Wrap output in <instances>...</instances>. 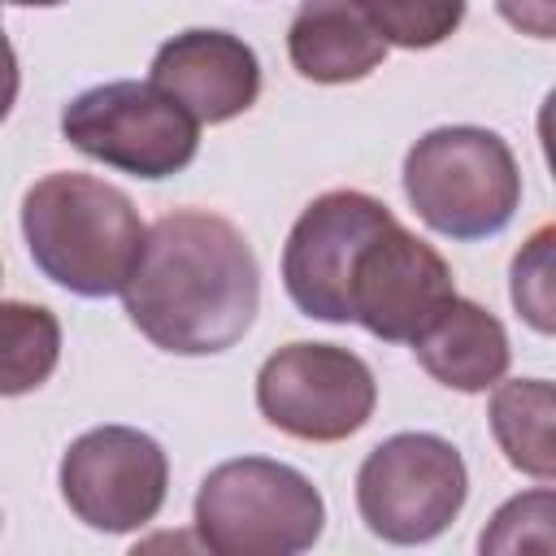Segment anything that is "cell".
Returning a JSON list of instances; mask_svg holds the SVG:
<instances>
[{"mask_svg":"<svg viewBox=\"0 0 556 556\" xmlns=\"http://www.w3.org/2000/svg\"><path fill=\"white\" fill-rule=\"evenodd\" d=\"M478 547L482 552H526V547L552 552V491L539 486L530 495L508 500L482 530Z\"/></svg>","mask_w":556,"mask_h":556,"instance_id":"cell-18","label":"cell"},{"mask_svg":"<svg viewBox=\"0 0 556 556\" xmlns=\"http://www.w3.org/2000/svg\"><path fill=\"white\" fill-rule=\"evenodd\" d=\"M287 56L308 83H356L382 65L387 43L352 0H300Z\"/></svg>","mask_w":556,"mask_h":556,"instance_id":"cell-13","label":"cell"},{"mask_svg":"<svg viewBox=\"0 0 556 556\" xmlns=\"http://www.w3.org/2000/svg\"><path fill=\"white\" fill-rule=\"evenodd\" d=\"M395 213L352 187L317 195L291 226L282 248V287L304 317L348 321V274L361 243Z\"/></svg>","mask_w":556,"mask_h":556,"instance_id":"cell-10","label":"cell"},{"mask_svg":"<svg viewBox=\"0 0 556 556\" xmlns=\"http://www.w3.org/2000/svg\"><path fill=\"white\" fill-rule=\"evenodd\" d=\"M122 304L156 348L208 356L248 334L261 304V269L230 217L174 208L143 230Z\"/></svg>","mask_w":556,"mask_h":556,"instance_id":"cell-1","label":"cell"},{"mask_svg":"<svg viewBox=\"0 0 556 556\" xmlns=\"http://www.w3.org/2000/svg\"><path fill=\"white\" fill-rule=\"evenodd\" d=\"M22 235L43 278L74 295L104 300L122 291L143 243V222L126 191L65 169L22 195Z\"/></svg>","mask_w":556,"mask_h":556,"instance_id":"cell-2","label":"cell"},{"mask_svg":"<svg viewBox=\"0 0 556 556\" xmlns=\"http://www.w3.org/2000/svg\"><path fill=\"white\" fill-rule=\"evenodd\" d=\"M408 348L434 382L465 391V395L495 387L513 356L504 321L491 308L460 300V295H452Z\"/></svg>","mask_w":556,"mask_h":556,"instance_id":"cell-12","label":"cell"},{"mask_svg":"<svg viewBox=\"0 0 556 556\" xmlns=\"http://www.w3.org/2000/svg\"><path fill=\"white\" fill-rule=\"evenodd\" d=\"M552 243H556V230H552V226H539V230L526 239V248L513 256V304H517V313H521L539 334H552V330H556Z\"/></svg>","mask_w":556,"mask_h":556,"instance_id":"cell-17","label":"cell"},{"mask_svg":"<svg viewBox=\"0 0 556 556\" xmlns=\"http://www.w3.org/2000/svg\"><path fill=\"white\" fill-rule=\"evenodd\" d=\"M152 83L195 122H230L261 96V61L230 30H182L152 56Z\"/></svg>","mask_w":556,"mask_h":556,"instance_id":"cell-11","label":"cell"},{"mask_svg":"<svg viewBox=\"0 0 556 556\" xmlns=\"http://www.w3.org/2000/svg\"><path fill=\"white\" fill-rule=\"evenodd\" d=\"M61 361V321L43 304L0 300V395H26Z\"/></svg>","mask_w":556,"mask_h":556,"instance_id":"cell-15","label":"cell"},{"mask_svg":"<svg viewBox=\"0 0 556 556\" xmlns=\"http://www.w3.org/2000/svg\"><path fill=\"white\" fill-rule=\"evenodd\" d=\"M61 135L91 161L135 178H169L195 161L200 122L156 83H100L61 109Z\"/></svg>","mask_w":556,"mask_h":556,"instance_id":"cell-5","label":"cell"},{"mask_svg":"<svg viewBox=\"0 0 556 556\" xmlns=\"http://www.w3.org/2000/svg\"><path fill=\"white\" fill-rule=\"evenodd\" d=\"M452 295L456 282L447 261L391 217L361 243L352 261L348 321L365 326L374 339L413 343Z\"/></svg>","mask_w":556,"mask_h":556,"instance_id":"cell-9","label":"cell"},{"mask_svg":"<svg viewBox=\"0 0 556 556\" xmlns=\"http://www.w3.org/2000/svg\"><path fill=\"white\" fill-rule=\"evenodd\" d=\"M9 4H35V9H52V4H65V0H9Z\"/></svg>","mask_w":556,"mask_h":556,"instance_id":"cell-21","label":"cell"},{"mask_svg":"<svg viewBox=\"0 0 556 556\" xmlns=\"http://www.w3.org/2000/svg\"><path fill=\"white\" fill-rule=\"evenodd\" d=\"M504 22L517 26L521 35L552 39L556 35V0H495Z\"/></svg>","mask_w":556,"mask_h":556,"instance_id":"cell-19","label":"cell"},{"mask_svg":"<svg viewBox=\"0 0 556 556\" xmlns=\"http://www.w3.org/2000/svg\"><path fill=\"white\" fill-rule=\"evenodd\" d=\"M321 491L269 456L222 460L195 491V530L217 556H295L321 539Z\"/></svg>","mask_w":556,"mask_h":556,"instance_id":"cell-4","label":"cell"},{"mask_svg":"<svg viewBox=\"0 0 556 556\" xmlns=\"http://www.w3.org/2000/svg\"><path fill=\"white\" fill-rule=\"evenodd\" d=\"M382 43L395 48H434L465 22V0H352Z\"/></svg>","mask_w":556,"mask_h":556,"instance_id":"cell-16","label":"cell"},{"mask_svg":"<svg viewBox=\"0 0 556 556\" xmlns=\"http://www.w3.org/2000/svg\"><path fill=\"white\" fill-rule=\"evenodd\" d=\"M169 486L165 447L135 426H96L61 456V495L70 513L104 534L148 526Z\"/></svg>","mask_w":556,"mask_h":556,"instance_id":"cell-8","label":"cell"},{"mask_svg":"<svg viewBox=\"0 0 556 556\" xmlns=\"http://www.w3.org/2000/svg\"><path fill=\"white\" fill-rule=\"evenodd\" d=\"M378 404L374 369L339 343H287L256 374L261 417L304 443L356 434Z\"/></svg>","mask_w":556,"mask_h":556,"instance_id":"cell-7","label":"cell"},{"mask_svg":"<svg viewBox=\"0 0 556 556\" xmlns=\"http://www.w3.org/2000/svg\"><path fill=\"white\" fill-rule=\"evenodd\" d=\"M404 195L447 239L500 235L521 204L513 148L482 126H439L404 156Z\"/></svg>","mask_w":556,"mask_h":556,"instance_id":"cell-3","label":"cell"},{"mask_svg":"<svg viewBox=\"0 0 556 556\" xmlns=\"http://www.w3.org/2000/svg\"><path fill=\"white\" fill-rule=\"evenodd\" d=\"M469 473L439 434H391L356 469L361 521L387 543H430L465 508Z\"/></svg>","mask_w":556,"mask_h":556,"instance_id":"cell-6","label":"cell"},{"mask_svg":"<svg viewBox=\"0 0 556 556\" xmlns=\"http://www.w3.org/2000/svg\"><path fill=\"white\" fill-rule=\"evenodd\" d=\"M552 413L556 395L547 378H513L495 382L491 395V430L500 452L508 456L513 469L552 482L556 473V447H552Z\"/></svg>","mask_w":556,"mask_h":556,"instance_id":"cell-14","label":"cell"},{"mask_svg":"<svg viewBox=\"0 0 556 556\" xmlns=\"http://www.w3.org/2000/svg\"><path fill=\"white\" fill-rule=\"evenodd\" d=\"M13 100H17V56H13V43H9L4 22H0V122L9 117Z\"/></svg>","mask_w":556,"mask_h":556,"instance_id":"cell-20","label":"cell"}]
</instances>
